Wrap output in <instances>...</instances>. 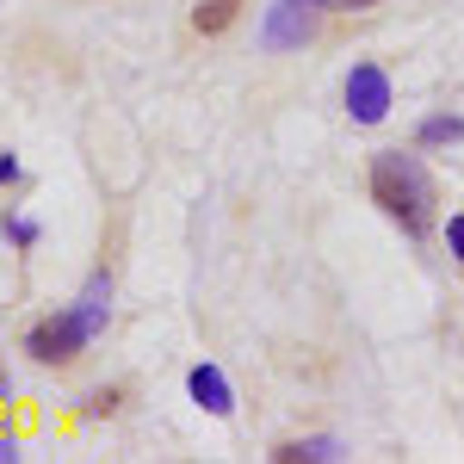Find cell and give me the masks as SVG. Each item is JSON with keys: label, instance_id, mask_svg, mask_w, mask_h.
I'll return each instance as SVG.
<instances>
[{"label": "cell", "instance_id": "cell-1", "mask_svg": "<svg viewBox=\"0 0 464 464\" xmlns=\"http://www.w3.org/2000/svg\"><path fill=\"white\" fill-rule=\"evenodd\" d=\"M372 198H378L409 236H421V229H428V205H433V179L415 155L391 149V155L372 161Z\"/></svg>", "mask_w": 464, "mask_h": 464}, {"label": "cell", "instance_id": "cell-2", "mask_svg": "<svg viewBox=\"0 0 464 464\" xmlns=\"http://www.w3.org/2000/svg\"><path fill=\"white\" fill-rule=\"evenodd\" d=\"M322 6L328 0H273L266 19H260V44L266 50H304L322 25Z\"/></svg>", "mask_w": 464, "mask_h": 464}, {"label": "cell", "instance_id": "cell-3", "mask_svg": "<svg viewBox=\"0 0 464 464\" xmlns=\"http://www.w3.org/2000/svg\"><path fill=\"white\" fill-rule=\"evenodd\" d=\"M347 111H353V124H384V111H391V74L378 69V63H353V74H347Z\"/></svg>", "mask_w": 464, "mask_h": 464}, {"label": "cell", "instance_id": "cell-4", "mask_svg": "<svg viewBox=\"0 0 464 464\" xmlns=\"http://www.w3.org/2000/svg\"><path fill=\"white\" fill-rule=\"evenodd\" d=\"M25 347H32L37 359H74L81 347H87V334H81V322H74V310H69V316H50V322H37Z\"/></svg>", "mask_w": 464, "mask_h": 464}, {"label": "cell", "instance_id": "cell-5", "mask_svg": "<svg viewBox=\"0 0 464 464\" xmlns=\"http://www.w3.org/2000/svg\"><path fill=\"white\" fill-rule=\"evenodd\" d=\"M186 391H192V402H198L205 415H229V409H236V396H229V378H223L217 365H192Z\"/></svg>", "mask_w": 464, "mask_h": 464}, {"label": "cell", "instance_id": "cell-6", "mask_svg": "<svg viewBox=\"0 0 464 464\" xmlns=\"http://www.w3.org/2000/svg\"><path fill=\"white\" fill-rule=\"evenodd\" d=\"M106 304H111V279H106V273H93L87 291H81V304H74V322H81L87 341H100V328H106Z\"/></svg>", "mask_w": 464, "mask_h": 464}, {"label": "cell", "instance_id": "cell-7", "mask_svg": "<svg viewBox=\"0 0 464 464\" xmlns=\"http://www.w3.org/2000/svg\"><path fill=\"white\" fill-rule=\"evenodd\" d=\"M236 13H242V0H198V6H192V25L205 37H217V32H229Z\"/></svg>", "mask_w": 464, "mask_h": 464}, {"label": "cell", "instance_id": "cell-8", "mask_svg": "<svg viewBox=\"0 0 464 464\" xmlns=\"http://www.w3.org/2000/svg\"><path fill=\"white\" fill-rule=\"evenodd\" d=\"M279 459H285V464H297V459H310V464H328V459H341V446H334V440H297V446H285Z\"/></svg>", "mask_w": 464, "mask_h": 464}, {"label": "cell", "instance_id": "cell-9", "mask_svg": "<svg viewBox=\"0 0 464 464\" xmlns=\"http://www.w3.org/2000/svg\"><path fill=\"white\" fill-rule=\"evenodd\" d=\"M464 137V118H428L421 124V143H459Z\"/></svg>", "mask_w": 464, "mask_h": 464}, {"label": "cell", "instance_id": "cell-10", "mask_svg": "<svg viewBox=\"0 0 464 464\" xmlns=\"http://www.w3.org/2000/svg\"><path fill=\"white\" fill-rule=\"evenodd\" d=\"M446 248L464 260V217H452V223H446Z\"/></svg>", "mask_w": 464, "mask_h": 464}, {"label": "cell", "instance_id": "cell-11", "mask_svg": "<svg viewBox=\"0 0 464 464\" xmlns=\"http://www.w3.org/2000/svg\"><path fill=\"white\" fill-rule=\"evenodd\" d=\"M6 179H19V161H13V155H0V186H6Z\"/></svg>", "mask_w": 464, "mask_h": 464}, {"label": "cell", "instance_id": "cell-12", "mask_svg": "<svg viewBox=\"0 0 464 464\" xmlns=\"http://www.w3.org/2000/svg\"><path fill=\"white\" fill-rule=\"evenodd\" d=\"M19 459V446H13V440H0V464H13Z\"/></svg>", "mask_w": 464, "mask_h": 464}, {"label": "cell", "instance_id": "cell-13", "mask_svg": "<svg viewBox=\"0 0 464 464\" xmlns=\"http://www.w3.org/2000/svg\"><path fill=\"white\" fill-rule=\"evenodd\" d=\"M328 6H347V13H359V6H378V0H328Z\"/></svg>", "mask_w": 464, "mask_h": 464}, {"label": "cell", "instance_id": "cell-14", "mask_svg": "<svg viewBox=\"0 0 464 464\" xmlns=\"http://www.w3.org/2000/svg\"><path fill=\"white\" fill-rule=\"evenodd\" d=\"M0 391H6V372H0Z\"/></svg>", "mask_w": 464, "mask_h": 464}]
</instances>
